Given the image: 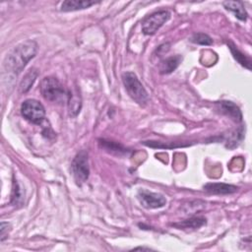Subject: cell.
Returning a JSON list of instances; mask_svg holds the SVG:
<instances>
[{
  "label": "cell",
  "mask_w": 252,
  "mask_h": 252,
  "mask_svg": "<svg viewBox=\"0 0 252 252\" xmlns=\"http://www.w3.org/2000/svg\"><path fill=\"white\" fill-rule=\"evenodd\" d=\"M37 71L35 69H31L24 77V79L22 80L21 84H20V91L22 93H27L30 91V89L32 87V85L34 84L36 78H37Z\"/></svg>",
  "instance_id": "17"
},
{
  "label": "cell",
  "mask_w": 252,
  "mask_h": 252,
  "mask_svg": "<svg viewBox=\"0 0 252 252\" xmlns=\"http://www.w3.org/2000/svg\"><path fill=\"white\" fill-rule=\"evenodd\" d=\"M68 101H69V112L71 116H76L81 110V98L80 95L76 93L73 94L72 92H68Z\"/></svg>",
  "instance_id": "18"
},
{
  "label": "cell",
  "mask_w": 252,
  "mask_h": 252,
  "mask_svg": "<svg viewBox=\"0 0 252 252\" xmlns=\"http://www.w3.org/2000/svg\"><path fill=\"white\" fill-rule=\"evenodd\" d=\"M227 45L229 47V50L233 56V58L243 67L247 68L248 70H251V60L248 56L243 54L232 42H227Z\"/></svg>",
  "instance_id": "15"
},
{
  "label": "cell",
  "mask_w": 252,
  "mask_h": 252,
  "mask_svg": "<svg viewBox=\"0 0 252 252\" xmlns=\"http://www.w3.org/2000/svg\"><path fill=\"white\" fill-rule=\"evenodd\" d=\"M170 18V12L167 10L157 11L147 18H145L142 22V32L147 35L155 34Z\"/></svg>",
  "instance_id": "5"
},
{
  "label": "cell",
  "mask_w": 252,
  "mask_h": 252,
  "mask_svg": "<svg viewBox=\"0 0 252 252\" xmlns=\"http://www.w3.org/2000/svg\"><path fill=\"white\" fill-rule=\"evenodd\" d=\"M98 2L91 1V0H67L61 4L60 10L62 12H72L90 8L91 6L96 4Z\"/></svg>",
  "instance_id": "11"
},
{
  "label": "cell",
  "mask_w": 252,
  "mask_h": 252,
  "mask_svg": "<svg viewBox=\"0 0 252 252\" xmlns=\"http://www.w3.org/2000/svg\"><path fill=\"white\" fill-rule=\"evenodd\" d=\"M10 226V224L8 222H4L2 221L1 222V225H0V239L1 241H3L5 238H6V235L8 234V227Z\"/></svg>",
  "instance_id": "21"
},
{
  "label": "cell",
  "mask_w": 252,
  "mask_h": 252,
  "mask_svg": "<svg viewBox=\"0 0 252 252\" xmlns=\"http://www.w3.org/2000/svg\"><path fill=\"white\" fill-rule=\"evenodd\" d=\"M218 104L221 113L228 116L230 119H232L235 122L242 121V113L239 107L235 103L228 100H222V101H220Z\"/></svg>",
  "instance_id": "8"
},
{
  "label": "cell",
  "mask_w": 252,
  "mask_h": 252,
  "mask_svg": "<svg viewBox=\"0 0 252 252\" xmlns=\"http://www.w3.org/2000/svg\"><path fill=\"white\" fill-rule=\"evenodd\" d=\"M204 224H206V219L205 218H203V217H194V218H190V219L185 220H181V221L172 223L171 225L178 228V229L194 230V229L200 228Z\"/></svg>",
  "instance_id": "12"
},
{
  "label": "cell",
  "mask_w": 252,
  "mask_h": 252,
  "mask_svg": "<svg viewBox=\"0 0 252 252\" xmlns=\"http://www.w3.org/2000/svg\"><path fill=\"white\" fill-rule=\"evenodd\" d=\"M73 177L78 185H82L87 181L90 175L89 156L86 151H80L71 163Z\"/></svg>",
  "instance_id": "4"
},
{
  "label": "cell",
  "mask_w": 252,
  "mask_h": 252,
  "mask_svg": "<svg viewBox=\"0 0 252 252\" xmlns=\"http://www.w3.org/2000/svg\"><path fill=\"white\" fill-rule=\"evenodd\" d=\"M25 198V191L19 184V182L14 179L13 180V188L11 194V203L14 206H22Z\"/></svg>",
  "instance_id": "16"
},
{
  "label": "cell",
  "mask_w": 252,
  "mask_h": 252,
  "mask_svg": "<svg viewBox=\"0 0 252 252\" xmlns=\"http://www.w3.org/2000/svg\"><path fill=\"white\" fill-rule=\"evenodd\" d=\"M122 81L126 92L130 97L138 104L144 106L149 101V94L133 72H125L122 75Z\"/></svg>",
  "instance_id": "3"
},
{
  "label": "cell",
  "mask_w": 252,
  "mask_h": 252,
  "mask_svg": "<svg viewBox=\"0 0 252 252\" xmlns=\"http://www.w3.org/2000/svg\"><path fill=\"white\" fill-rule=\"evenodd\" d=\"M134 250H151V249L146 247H137V248H134Z\"/></svg>",
  "instance_id": "22"
},
{
  "label": "cell",
  "mask_w": 252,
  "mask_h": 252,
  "mask_svg": "<svg viewBox=\"0 0 252 252\" xmlns=\"http://www.w3.org/2000/svg\"><path fill=\"white\" fill-rule=\"evenodd\" d=\"M22 115L33 124H41L45 117L44 106L36 99H27L21 105Z\"/></svg>",
  "instance_id": "6"
},
{
  "label": "cell",
  "mask_w": 252,
  "mask_h": 252,
  "mask_svg": "<svg viewBox=\"0 0 252 252\" xmlns=\"http://www.w3.org/2000/svg\"><path fill=\"white\" fill-rule=\"evenodd\" d=\"M37 51V44L34 40H26L15 46L3 61V74L8 77H17Z\"/></svg>",
  "instance_id": "1"
},
{
  "label": "cell",
  "mask_w": 252,
  "mask_h": 252,
  "mask_svg": "<svg viewBox=\"0 0 252 252\" xmlns=\"http://www.w3.org/2000/svg\"><path fill=\"white\" fill-rule=\"evenodd\" d=\"M40 93L42 96L51 102L62 103L68 99V92L62 84L54 77H45L40 82Z\"/></svg>",
  "instance_id": "2"
},
{
  "label": "cell",
  "mask_w": 252,
  "mask_h": 252,
  "mask_svg": "<svg viewBox=\"0 0 252 252\" xmlns=\"http://www.w3.org/2000/svg\"><path fill=\"white\" fill-rule=\"evenodd\" d=\"M99 146L105 150L106 152L117 155V156H122L126 155L128 153V150L124 148L121 144L112 142V141H106V140H99Z\"/></svg>",
  "instance_id": "14"
},
{
  "label": "cell",
  "mask_w": 252,
  "mask_h": 252,
  "mask_svg": "<svg viewBox=\"0 0 252 252\" xmlns=\"http://www.w3.org/2000/svg\"><path fill=\"white\" fill-rule=\"evenodd\" d=\"M204 190L211 194L218 195H227L235 193L238 190V187L232 184L226 183H207L203 186Z\"/></svg>",
  "instance_id": "9"
},
{
  "label": "cell",
  "mask_w": 252,
  "mask_h": 252,
  "mask_svg": "<svg viewBox=\"0 0 252 252\" xmlns=\"http://www.w3.org/2000/svg\"><path fill=\"white\" fill-rule=\"evenodd\" d=\"M192 42L197 43V44H201V45H211L213 44V39L210 35L204 33V32H197L194 33L191 36L190 39Z\"/></svg>",
  "instance_id": "19"
},
{
  "label": "cell",
  "mask_w": 252,
  "mask_h": 252,
  "mask_svg": "<svg viewBox=\"0 0 252 252\" xmlns=\"http://www.w3.org/2000/svg\"><path fill=\"white\" fill-rule=\"evenodd\" d=\"M181 60H182V57L180 55H175V56H170L168 58H165L159 64V73L169 74L173 72L178 67Z\"/></svg>",
  "instance_id": "13"
},
{
  "label": "cell",
  "mask_w": 252,
  "mask_h": 252,
  "mask_svg": "<svg viewBox=\"0 0 252 252\" xmlns=\"http://www.w3.org/2000/svg\"><path fill=\"white\" fill-rule=\"evenodd\" d=\"M138 200L140 204L147 209L161 208L166 204V199L162 194L152 192L146 189H141L138 192Z\"/></svg>",
  "instance_id": "7"
},
{
  "label": "cell",
  "mask_w": 252,
  "mask_h": 252,
  "mask_svg": "<svg viewBox=\"0 0 252 252\" xmlns=\"http://www.w3.org/2000/svg\"><path fill=\"white\" fill-rule=\"evenodd\" d=\"M243 134H244V131H243V128H242V127H240V128H238L237 130H235V131L230 135L229 140H227V145H226V147L229 148L230 144H233V145H232V148L235 147V146H237V144L243 139Z\"/></svg>",
  "instance_id": "20"
},
{
  "label": "cell",
  "mask_w": 252,
  "mask_h": 252,
  "mask_svg": "<svg viewBox=\"0 0 252 252\" xmlns=\"http://www.w3.org/2000/svg\"><path fill=\"white\" fill-rule=\"evenodd\" d=\"M223 7L231 12L238 20L240 21H246L248 18V14L245 10L244 4L241 1H223L222 2Z\"/></svg>",
  "instance_id": "10"
}]
</instances>
